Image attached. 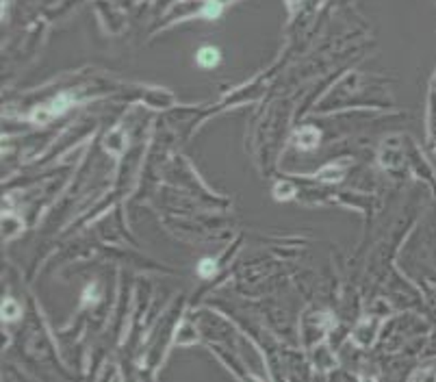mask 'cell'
<instances>
[{"instance_id": "obj_4", "label": "cell", "mask_w": 436, "mask_h": 382, "mask_svg": "<svg viewBox=\"0 0 436 382\" xmlns=\"http://www.w3.org/2000/svg\"><path fill=\"white\" fill-rule=\"evenodd\" d=\"M104 148H107L109 152H113V155H122L124 148H126L122 129H115L113 133H109V137H107V141H104Z\"/></svg>"}, {"instance_id": "obj_13", "label": "cell", "mask_w": 436, "mask_h": 382, "mask_svg": "<svg viewBox=\"0 0 436 382\" xmlns=\"http://www.w3.org/2000/svg\"><path fill=\"white\" fill-rule=\"evenodd\" d=\"M363 382H376V380H374V378H365Z\"/></svg>"}, {"instance_id": "obj_3", "label": "cell", "mask_w": 436, "mask_h": 382, "mask_svg": "<svg viewBox=\"0 0 436 382\" xmlns=\"http://www.w3.org/2000/svg\"><path fill=\"white\" fill-rule=\"evenodd\" d=\"M295 137H298L295 143H298L302 150H310V148H315L317 143H320V131L312 129V126H304Z\"/></svg>"}, {"instance_id": "obj_9", "label": "cell", "mask_w": 436, "mask_h": 382, "mask_svg": "<svg viewBox=\"0 0 436 382\" xmlns=\"http://www.w3.org/2000/svg\"><path fill=\"white\" fill-rule=\"evenodd\" d=\"M18 315H20V307H18V302L16 300H5L3 302V320H7V322H11V320H18Z\"/></svg>"}, {"instance_id": "obj_8", "label": "cell", "mask_w": 436, "mask_h": 382, "mask_svg": "<svg viewBox=\"0 0 436 382\" xmlns=\"http://www.w3.org/2000/svg\"><path fill=\"white\" fill-rule=\"evenodd\" d=\"M273 196L278 198V200H289V198L295 196V189H293L291 182H278V185H276V189H273Z\"/></svg>"}, {"instance_id": "obj_6", "label": "cell", "mask_w": 436, "mask_h": 382, "mask_svg": "<svg viewBox=\"0 0 436 382\" xmlns=\"http://www.w3.org/2000/svg\"><path fill=\"white\" fill-rule=\"evenodd\" d=\"M217 61H219V50L217 48L207 46V48H202L200 53H197V63H200L202 67H213V65H217Z\"/></svg>"}, {"instance_id": "obj_12", "label": "cell", "mask_w": 436, "mask_h": 382, "mask_svg": "<svg viewBox=\"0 0 436 382\" xmlns=\"http://www.w3.org/2000/svg\"><path fill=\"white\" fill-rule=\"evenodd\" d=\"M215 272V263L211 261V258H205L202 263H200V274L202 276H211Z\"/></svg>"}, {"instance_id": "obj_5", "label": "cell", "mask_w": 436, "mask_h": 382, "mask_svg": "<svg viewBox=\"0 0 436 382\" xmlns=\"http://www.w3.org/2000/svg\"><path fill=\"white\" fill-rule=\"evenodd\" d=\"M20 231H22V222L16 215L11 213L3 215V237L5 239H13Z\"/></svg>"}, {"instance_id": "obj_7", "label": "cell", "mask_w": 436, "mask_h": 382, "mask_svg": "<svg viewBox=\"0 0 436 382\" xmlns=\"http://www.w3.org/2000/svg\"><path fill=\"white\" fill-rule=\"evenodd\" d=\"M197 341V334H195V330H191V326H182L180 330H178V334H176V343H180V346H191V343H195Z\"/></svg>"}, {"instance_id": "obj_10", "label": "cell", "mask_w": 436, "mask_h": 382, "mask_svg": "<svg viewBox=\"0 0 436 382\" xmlns=\"http://www.w3.org/2000/svg\"><path fill=\"white\" fill-rule=\"evenodd\" d=\"M222 9H224V0H209L207 7L202 9V16L209 20H215L222 13Z\"/></svg>"}, {"instance_id": "obj_11", "label": "cell", "mask_w": 436, "mask_h": 382, "mask_svg": "<svg viewBox=\"0 0 436 382\" xmlns=\"http://www.w3.org/2000/svg\"><path fill=\"white\" fill-rule=\"evenodd\" d=\"M320 178H322V180H341V178H343V170H339V168H326V170L320 172Z\"/></svg>"}, {"instance_id": "obj_2", "label": "cell", "mask_w": 436, "mask_h": 382, "mask_svg": "<svg viewBox=\"0 0 436 382\" xmlns=\"http://www.w3.org/2000/svg\"><path fill=\"white\" fill-rule=\"evenodd\" d=\"M376 334H378V322L376 320H367V322H363L359 328H356V332H354V341L359 343L361 348H369L371 343L376 341Z\"/></svg>"}, {"instance_id": "obj_1", "label": "cell", "mask_w": 436, "mask_h": 382, "mask_svg": "<svg viewBox=\"0 0 436 382\" xmlns=\"http://www.w3.org/2000/svg\"><path fill=\"white\" fill-rule=\"evenodd\" d=\"M70 102H72V98H70L67 94H61V96H57L53 102L42 104L39 109H35V111L31 113V120L37 122V124H46V122H50L55 116H61V113L70 107Z\"/></svg>"}]
</instances>
